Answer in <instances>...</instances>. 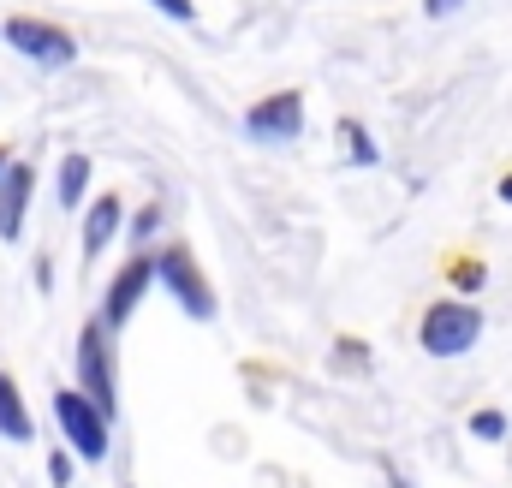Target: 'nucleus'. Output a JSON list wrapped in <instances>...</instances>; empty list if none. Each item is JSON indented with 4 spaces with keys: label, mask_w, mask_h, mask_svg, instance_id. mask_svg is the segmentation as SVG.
I'll list each match as a JSON object with an SVG mask.
<instances>
[{
    "label": "nucleus",
    "mask_w": 512,
    "mask_h": 488,
    "mask_svg": "<svg viewBox=\"0 0 512 488\" xmlns=\"http://www.w3.org/2000/svg\"><path fill=\"white\" fill-rule=\"evenodd\" d=\"M54 423H60V441L78 453V459H108V447H114V417L84 393V387H60L54 393Z\"/></svg>",
    "instance_id": "nucleus-1"
},
{
    "label": "nucleus",
    "mask_w": 512,
    "mask_h": 488,
    "mask_svg": "<svg viewBox=\"0 0 512 488\" xmlns=\"http://www.w3.org/2000/svg\"><path fill=\"white\" fill-rule=\"evenodd\" d=\"M155 280H161V292L191 316V322H215V310H221V298H215V286H209V274L197 268V256H191V244H167L161 256H155Z\"/></svg>",
    "instance_id": "nucleus-2"
},
{
    "label": "nucleus",
    "mask_w": 512,
    "mask_h": 488,
    "mask_svg": "<svg viewBox=\"0 0 512 488\" xmlns=\"http://www.w3.org/2000/svg\"><path fill=\"white\" fill-rule=\"evenodd\" d=\"M423 352L429 358H465L477 340H483V310L465 304V298H441L423 310V328H417Z\"/></svg>",
    "instance_id": "nucleus-3"
},
{
    "label": "nucleus",
    "mask_w": 512,
    "mask_h": 488,
    "mask_svg": "<svg viewBox=\"0 0 512 488\" xmlns=\"http://www.w3.org/2000/svg\"><path fill=\"white\" fill-rule=\"evenodd\" d=\"M108 322L96 316V322H84L78 328V387L120 423V381H114V346H108Z\"/></svg>",
    "instance_id": "nucleus-4"
},
{
    "label": "nucleus",
    "mask_w": 512,
    "mask_h": 488,
    "mask_svg": "<svg viewBox=\"0 0 512 488\" xmlns=\"http://www.w3.org/2000/svg\"><path fill=\"white\" fill-rule=\"evenodd\" d=\"M0 42H12L30 66H42V72H60V66H72L78 60V42H72V30H60V24H48V18H6L0 24Z\"/></svg>",
    "instance_id": "nucleus-5"
},
{
    "label": "nucleus",
    "mask_w": 512,
    "mask_h": 488,
    "mask_svg": "<svg viewBox=\"0 0 512 488\" xmlns=\"http://www.w3.org/2000/svg\"><path fill=\"white\" fill-rule=\"evenodd\" d=\"M155 286V256H131V262H120V274L108 280V292H102V322L120 334L131 316H137V304H143V292Z\"/></svg>",
    "instance_id": "nucleus-6"
},
{
    "label": "nucleus",
    "mask_w": 512,
    "mask_h": 488,
    "mask_svg": "<svg viewBox=\"0 0 512 488\" xmlns=\"http://www.w3.org/2000/svg\"><path fill=\"white\" fill-rule=\"evenodd\" d=\"M245 131H251L256 143H292L304 131V96L298 90H274V96L251 102L245 108Z\"/></svg>",
    "instance_id": "nucleus-7"
},
{
    "label": "nucleus",
    "mask_w": 512,
    "mask_h": 488,
    "mask_svg": "<svg viewBox=\"0 0 512 488\" xmlns=\"http://www.w3.org/2000/svg\"><path fill=\"white\" fill-rule=\"evenodd\" d=\"M126 203H120V191H102V197H90V209H84V262H102V250L114 239H126Z\"/></svg>",
    "instance_id": "nucleus-8"
},
{
    "label": "nucleus",
    "mask_w": 512,
    "mask_h": 488,
    "mask_svg": "<svg viewBox=\"0 0 512 488\" xmlns=\"http://www.w3.org/2000/svg\"><path fill=\"white\" fill-rule=\"evenodd\" d=\"M30 197H36V173H30V161H12L0 173V239L6 244H18V233H24Z\"/></svg>",
    "instance_id": "nucleus-9"
},
{
    "label": "nucleus",
    "mask_w": 512,
    "mask_h": 488,
    "mask_svg": "<svg viewBox=\"0 0 512 488\" xmlns=\"http://www.w3.org/2000/svg\"><path fill=\"white\" fill-rule=\"evenodd\" d=\"M54 197L60 209H90V155H60V173H54Z\"/></svg>",
    "instance_id": "nucleus-10"
},
{
    "label": "nucleus",
    "mask_w": 512,
    "mask_h": 488,
    "mask_svg": "<svg viewBox=\"0 0 512 488\" xmlns=\"http://www.w3.org/2000/svg\"><path fill=\"white\" fill-rule=\"evenodd\" d=\"M36 435V423H30V405H24V393H18V381L0 369V441H30Z\"/></svg>",
    "instance_id": "nucleus-11"
},
{
    "label": "nucleus",
    "mask_w": 512,
    "mask_h": 488,
    "mask_svg": "<svg viewBox=\"0 0 512 488\" xmlns=\"http://www.w3.org/2000/svg\"><path fill=\"white\" fill-rule=\"evenodd\" d=\"M155 233H161V203H143V209L126 221V239L143 250V244H155Z\"/></svg>",
    "instance_id": "nucleus-12"
},
{
    "label": "nucleus",
    "mask_w": 512,
    "mask_h": 488,
    "mask_svg": "<svg viewBox=\"0 0 512 488\" xmlns=\"http://www.w3.org/2000/svg\"><path fill=\"white\" fill-rule=\"evenodd\" d=\"M340 137H346V155H352L358 167H376V143H370V131H364L358 120L340 125Z\"/></svg>",
    "instance_id": "nucleus-13"
},
{
    "label": "nucleus",
    "mask_w": 512,
    "mask_h": 488,
    "mask_svg": "<svg viewBox=\"0 0 512 488\" xmlns=\"http://www.w3.org/2000/svg\"><path fill=\"white\" fill-rule=\"evenodd\" d=\"M471 435H477V441H501V435H507V411H495V405H483V411L471 417Z\"/></svg>",
    "instance_id": "nucleus-14"
},
{
    "label": "nucleus",
    "mask_w": 512,
    "mask_h": 488,
    "mask_svg": "<svg viewBox=\"0 0 512 488\" xmlns=\"http://www.w3.org/2000/svg\"><path fill=\"white\" fill-rule=\"evenodd\" d=\"M149 6H155L161 18H173V24H191V18H197V0H149Z\"/></svg>",
    "instance_id": "nucleus-15"
},
{
    "label": "nucleus",
    "mask_w": 512,
    "mask_h": 488,
    "mask_svg": "<svg viewBox=\"0 0 512 488\" xmlns=\"http://www.w3.org/2000/svg\"><path fill=\"white\" fill-rule=\"evenodd\" d=\"M453 274H459V280H453L459 292H477V286H483V268H477V262H459Z\"/></svg>",
    "instance_id": "nucleus-16"
},
{
    "label": "nucleus",
    "mask_w": 512,
    "mask_h": 488,
    "mask_svg": "<svg viewBox=\"0 0 512 488\" xmlns=\"http://www.w3.org/2000/svg\"><path fill=\"white\" fill-rule=\"evenodd\" d=\"M423 12L429 18H453V12H465V0H423Z\"/></svg>",
    "instance_id": "nucleus-17"
},
{
    "label": "nucleus",
    "mask_w": 512,
    "mask_h": 488,
    "mask_svg": "<svg viewBox=\"0 0 512 488\" xmlns=\"http://www.w3.org/2000/svg\"><path fill=\"white\" fill-rule=\"evenodd\" d=\"M48 471H54V488L72 483V459H66V453H54V459H48Z\"/></svg>",
    "instance_id": "nucleus-18"
},
{
    "label": "nucleus",
    "mask_w": 512,
    "mask_h": 488,
    "mask_svg": "<svg viewBox=\"0 0 512 488\" xmlns=\"http://www.w3.org/2000/svg\"><path fill=\"white\" fill-rule=\"evenodd\" d=\"M495 191H501V203H507V209H512V173H507V179H501V185H495Z\"/></svg>",
    "instance_id": "nucleus-19"
},
{
    "label": "nucleus",
    "mask_w": 512,
    "mask_h": 488,
    "mask_svg": "<svg viewBox=\"0 0 512 488\" xmlns=\"http://www.w3.org/2000/svg\"><path fill=\"white\" fill-rule=\"evenodd\" d=\"M6 167H12V161H6V149H0V173H6Z\"/></svg>",
    "instance_id": "nucleus-20"
}]
</instances>
